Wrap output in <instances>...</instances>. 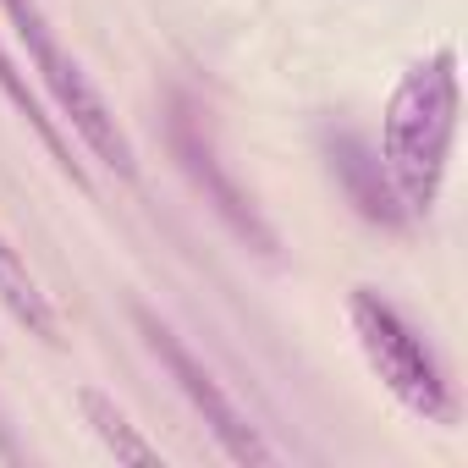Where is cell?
Returning <instances> with one entry per match:
<instances>
[{
	"label": "cell",
	"mask_w": 468,
	"mask_h": 468,
	"mask_svg": "<svg viewBox=\"0 0 468 468\" xmlns=\"http://www.w3.org/2000/svg\"><path fill=\"white\" fill-rule=\"evenodd\" d=\"M0 303L12 309V320H17L28 336H39L45 347H61V314H56L50 292L39 287V276L28 271V260L12 249L6 231H0Z\"/></svg>",
	"instance_id": "obj_8"
},
{
	"label": "cell",
	"mask_w": 468,
	"mask_h": 468,
	"mask_svg": "<svg viewBox=\"0 0 468 468\" xmlns=\"http://www.w3.org/2000/svg\"><path fill=\"white\" fill-rule=\"evenodd\" d=\"M347 325H353V342H358L369 375L397 397L402 413H413L419 424H435V430H457V391H452L435 347L419 336V325L391 298H380L375 287H353Z\"/></svg>",
	"instance_id": "obj_3"
},
{
	"label": "cell",
	"mask_w": 468,
	"mask_h": 468,
	"mask_svg": "<svg viewBox=\"0 0 468 468\" xmlns=\"http://www.w3.org/2000/svg\"><path fill=\"white\" fill-rule=\"evenodd\" d=\"M457 116H463L457 50L441 45L397 78L386 116H380V165H386L408 220H419L441 204L452 144H457Z\"/></svg>",
	"instance_id": "obj_1"
},
{
	"label": "cell",
	"mask_w": 468,
	"mask_h": 468,
	"mask_svg": "<svg viewBox=\"0 0 468 468\" xmlns=\"http://www.w3.org/2000/svg\"><path fill=\"white\" fill-rule=\"evenodd\" d=\"M0 94H6V105L28 122V133L45 144V154L72 176V187H83V193H94V182H89V171H83V160H78V149H72V138H67V127L45 111V94L28 83V72L17 67V56L0 45Z\"/></svg>",
	"instance_id": "obj_7"
},
{
	"label": "cell",
	"mask_w": 468,
	"mask_h": 468,
	"mask_svg": "<svg viewBox=\"0 0 468 468\" xmlns=\"http://www.w3.org/2000/svg\"><path fill=\"white\" fill-rule=\"evenodd\" d=\"M17 45L28 50V72H39V94L56 105V122L78 133V144L105 165L116 171L122 182H138V154H133V138L122 133L116 111L105 105V94L89 83V72L78 67V56L61 45V34L50 28L39 0H0Z\"/></svg>",
	"instance_id": "obj_2"
},
{
	"label": "cell",
	"mask_w": 468,
	"mask_h": 468,
	"mask_svg": "<svg viewBox=\"0 0 468 468\" xmlns=\"http://www.w3.org/2000/svg\"><path fill=\"white\" fill-rule=\"evenodd\" d=\"M78 413H83V424L94 430V441H100L116 463H133V468H165L160 446H149V441L138 435V424H133V419L105 397V391L78 386Z\"/></svg>",
	"instance_id": "obj_9"
},
{
	"label": "cell",
	"mask_w": 468,
	"mask_h": 468,
	"mask_svg": "<svg viewBox=\"0 0 468 468\" xmlns=\"http://www.w3.org/2000/svg\"><path fill=\"white\" fill-rule=\"evenodd\" d=\"M133 320H138V331H144V342H149V353L160 358V369L171 375V386L193 402V413L204 419V430L215 435V446H220V457L226 463H243V468H276L282 463V452L260 435V424L231 402V391L215 380V369L154 314V309H144V303H133Z\"/></svg>",
	"instance_id": "obj_4"
},
{
	"label": "cell",
	"mask_w": 468,
	"mask_h": 468,
	"mask_svg": "<svg viewBox=\"0 0 468 468\" xmlns=\"http://www.w3.org/2000/svg\"><path fill=\"white\" fill-rule=\"evenodd\" d=\"M171 154H176V165H182V176L204 193V204L215 209V220L238 238L249 254H260V260H282V238H276V226L265 220V209L249 198V187L226 171V160H220V149H215V138H209V127H204V116L176 94L171 100Z\"/></svg>",
	"instance_id": "obj_5"
},
{
	"label": "cell",
	"mask_w": 468,
	"mask_h": 468,
	"mask_svg": "<svg viewBox=\"0 0 468 468\" xmlns=\"http://www.w3.org/2000/svg\"><path fill=\"white\" fill-rule=\"evenodd\" d=\"M325 154H331V176L342 182L347 204H353L364 220H375V226H386V231L408 226V215H402V204H397V187H391V176H386V165H380V154H375L358 133H331V138H325Z\"/></svg>",
	"instance_id": "obj_6"
},
{
	"label": "cell",
	"mask_w": 468,
	"mask_h": 468,
	"mask_svg": "<svg viewBox=\"0 0 468 468\" xmlns=\"http://www.w3.org/2000/svg\"><path fill=\"white\" fill-rule=\"evenodd\" d=\"M0 457H17V441L6 435V419H0Z\"/></svg>",
	"instance_id": "obj_10"
}]
</instances>
